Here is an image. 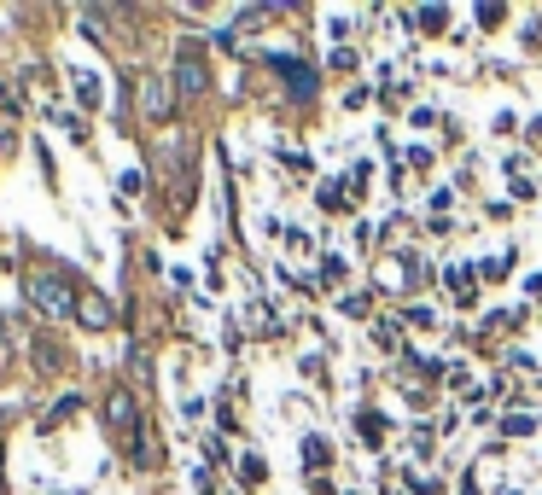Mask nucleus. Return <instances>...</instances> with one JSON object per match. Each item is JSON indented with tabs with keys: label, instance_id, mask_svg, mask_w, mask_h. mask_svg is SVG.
Returning <instances> with one entry per match:
<instances>
[{
	"label": "nucleus",
	"instance_id": "5",
	"mask_svg": "<svg viewBox=\"0 0 542 495\" xmlns=\"http://www.w3.org/2000/svg\"><path fill=\"white\" fill-rule=\"evenodd\" d=\"M76 315H82V327H94V332L111 327V303H105L100 292H88V297H82V309H76Z\"/></svg>",
	"mask_w": 542,
	"mask_h": 495
},
{
	"label": "nucleus",
	"instance_id": "3",
	"mask_svg": "<svg viewBox=\"0 0 542 495\" xmlns=\"http://www.w3.org/2000/svg\"><path fill=\"white\" fill-rule=\"evenodd\" d=\"M140 82H146V99H140L146 123H164V117H170V94H164V76H140Z\"/></svg>",
	"mask_w": 542,
	"mask_h": 495
},
{
	"label": "nucleus",
	"instance_id": "2",
	"mask_svg": "<svg viewBox=\"0 0 542 495\" xmlns=\"http://www.w3.org/2000/svg\"><path fill=\"white\" fill-rule=\"evenodd\" d=\"M175 88H181V99H199L204 88H210V70H204V53L199 47H175Z\"/></svg>",
	"mask_w": 542,
	"mask_h": 495
},
{
	"label": "nucleus",
	"instance_id": "4",
	"mask_svg": "<svg viewBox=\"0 0 542 495\" xmlns=\"http://www.w3.org/2000/svg\"><path fill=\"white\" fill-rule=\"evenodd\" d=\"M105 414H111V426L129 431V437L140 431V408H135V396L129 391H111V408H105Z\"/></svg>",
	"mask_w": 542,
	"mask_h": 495
},
{
	"label": "nucleus",
	"instance_id": "10",
	"mask_svg": "<svg viewBox=\"0 0 542 495\" xmlns=\"http://www.w3.org/2000/svg\"><path fill=\"white\" fill-rule=\"evenodd\" d=\"M414 18L426 24V35H438L443 24H449V12H443V6H426V12H414Z\"/></svg>",
	"mask_w": 542,
	"mask_h": 495
},
{
	"label": "nucleus",
	"instance_id": "7",
	"mask_svg": "<svg viewBox=\"0 0 542 495\" xmlns=\"http://www.w3.org/2000/svg\"><path fill=\"white\" fill-rule=\"evenodd\" d=\"M76 408H82V396H59V402H53V414L41 420V431H59V426L70 420V414H76Z\"/></svg>",
	"mask_w": 542,
	"mask_h": 495
},
{
	"label": "nucleus",
	"instance_id": "6",
	"mask_svg": "<svg viewBox=\"0 0 542 495\" xmlns=\"http://www.w3.org/2000/svg\"><path fill=\"white\" fill-rule=\"evenodd\" d=\"M274 70H286V82L298 88V94H315V76H309V65H298V59H269Z\"/></svg>",
	"mask_w": 542,
	"mask_h": 495
},
{
	"label": "nucleus",
	"instance_id": "8",
	"mask_svg": "<svg viewBox=\"0 0 542 495\" xmlns=\"http://www.w3.org/2000/svg\"><path fill=\"white\" fill-rule=\"evenodd\" d=\"M327 461H333V443H327V437H304V466H315V472H321Z\"/></svg>",
	"mask_w": 542,
	"mask_h": 495
},
{
	"label": "nucleus",
	"instance_id": "13",
	"mask_svg": "<svg viewBox=\"0 0 542 495\" xmlns=\"http://www.w3.org/2000/svg\"><path fill=\"white\" fill-rule=\"evenodd\" d=\"M12 356V338H6V321H0V362Z\"/></svg>",
	"mask_w": 542,
	"mask_h": 495
},
{
	"label": "nucleus",
	"instance_id": "12",
	"mask_svg": "<svg viewBox=\"0 0 542 495\" xmlns=\"http://www.w3.org/2000/svg\"><path fill=\"white\" fill-rule=\"evenodd\" d=\"M362 437H368V443H379V437H385V420H379V414H362Z\"/></svg>",
	"mask_w": 542,
	"mask_h": 495
},
{
	"label": "nucleus",
	"instance_id": "11",
	"mask_svg": "<svg viewBox=\"0 0 542 495\" xmlns=\"http://www.w3.org/2000/svg\"><path fill=\"white\" fill-rule=\"evenodd\" d=\"M397 263H403V286H420V257H408V251H403Z\"/></svg>",
	"mask_w": 542,
	"mask_h": 495
},
{
	"label": "nucleus",
	"instance_id": "1",
	"mask_svg": "<svg viewBox=\"0 0 542 495\" xmlns=\"http://www.w3.org/2000/svg\"><path fill=\"white\" fill-rule=\"evenodd\" d=\"M24 297H30L47 321H65V315H76V309H82V303H76V292H70V280H59V274H30V280H24Z\"/></svg>",
	"mask_w": 542,
	"mask_h": 495
},
{
	"label": "nucleus",
	"instance_id": "15",
	"mask_svg": "<svg viewBox=\"0 0 542 495\" xmlns=\"http://www.w3.org/2000/svg\"><path fill=\"white\" fill-rule=\"evenodd\" d=\"M531 140H537V146H542V123H537V129H531Z\"/></svg>",
	"mask_w": 542,
	"mask_h": 495
},
{
	"label": "nucleus",
	"instance_id": "9",
	"mask_svg": "<svg viewBox=\"0 0 542 495\" xmlns=\"http://www.w3.org/2000/svg\"><path fill=\"white\" fill-rule=\"evenodd\" d=\"M76 94H82V105H100V82H94V70H76Z\"/></svg>",
	"mask_w": 542,
	"mask_h": 495
},
{
	"label": "nucleus",
	"instance_id": "14",
	"mask_svg": "<svg viewBox=\"0 0 542 495\" xmlns=\"http://www.w3.org/2000/svg\"><path fill=\"white\" fill-rule=\"evenodd\" d=\"M0 111H12V94H6V88H0Z\"/></svg>",
	"mask_w": 542,
	"mask_h": 495
},
{
	"label": "nucleus",
	"instance_id": "16",
	"mask_svg": "<svg viewBox=\"0 0 542 495\" xmlns=\"http://www.w3.org/2000/svg\"><path fill=\"white\" fill-rule=\"evenodd\" d=\"M0 490H6V484H0Z\"/></svg>",
	"mask_w": 542,
	"mask_h": 495
}]
</instances>
